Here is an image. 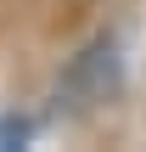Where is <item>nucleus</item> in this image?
Returning a JSON list of instances; mask_svg holds the SVG:
<instances>
[{
    "label": "nucleus",
    "instance_id": "f257e3e1",
    "mask_svg": "<svg viewBox=\"0 0 146 152\" xmlns=\"http://www.w3.org/2000/svg\"><path fill=\"white\" fill-rule=\"evenodd\" d=\"M118 90V45L113 39H96V45H84L73 62H68V73H62V85H56V96H68V107H96V102H107Z\"/></svg>",
    "mask_w": 146,
    "mask_h": 152
},
{
    "label": "nucleus",
    "instance_id": "f03ea898",
    "mask_svg": "<svg viewBox=\"0 0 146 152\" xmlns=\"http://www.w3.org/2000/svg\"><path fill=\"white\" fill-rule=\"evenodd\" d=\"M34 130H39V124H34L28 113H0V152L28 147V141H34Z\"/></svg>",
    "mask_w": 146,
    "mask_h": 152
}]
</instances>
